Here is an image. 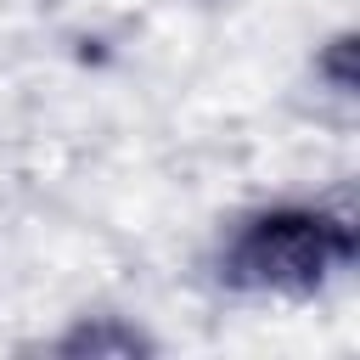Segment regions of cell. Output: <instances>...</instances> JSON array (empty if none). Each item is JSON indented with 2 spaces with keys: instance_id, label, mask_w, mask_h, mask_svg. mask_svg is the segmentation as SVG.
Here are the masks:
<instances>
[{
  "instance_id": "obj_2",
  "label": "cell",
  "mask_w": 360,
  "mask_h": 360,
  "mask_svg": "<svg viewBox=\"0 0 360 360\" xmlns=\"http://www.w3.org/2000/svg\"><path fill=\"white\" fill-rule=\"evenodd\" d=\"M62 354H135V349H146V338L141 332H129V326H112V321H101V326H79V332H68L62 343H56Z\"/></svg>"
},
{
  "instance_id": "obj_1",
  "label": "cell",
  "mask_w": 360,
  "mask_h": 360,
  "mask_svg": "<svg viewBox=\"0 0 360 360\" xmlns=\"http://www.w3.org/2000/svg\"><path fill=\"white\" fill-rule=\"evenodd\" d=\"M360 236L349 214L332 208H264L242 219V231L219 253V281L236 292L309 298L343 264H354Z\"/></svg>"
}]
</instances>
